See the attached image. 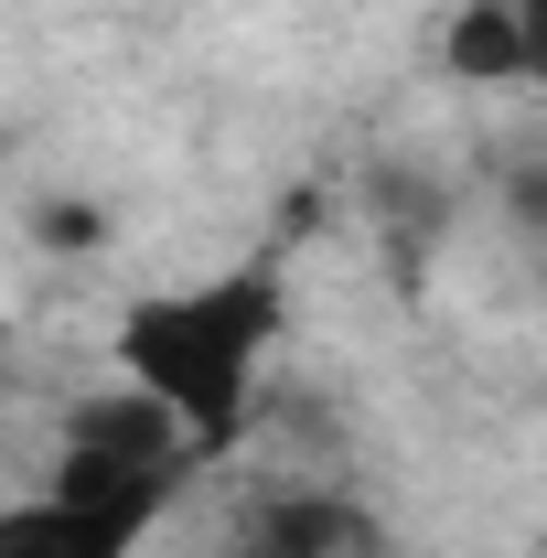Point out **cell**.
Returning a JSON list of instances; mask_svg holds the SVG:
<instances>
[{"label":"cell","mask_w":547,"mask_h":558,"mask_svg":"<svg viewBox=\"0 0 547 558\" xmlns=\"http://www.w3.org/2000/svg\"><path fill=\"white\" fill-rule=\"evenodd\" d=\"M354 537H365V515H354L343 494L290 484V494H269V505L236 526V548H226V558H354Z\"/></svg>","instance_id":"5b68a950"},{"label":"cell","mask_w":547,"mask_h":558,"mask_svg":"<svg viewBox=\"0 0 547 558\" xmlns=\"http://www.w3.org/2000/svg\"><path fill=\"white\" fill-rule=\"evenodd\" d=\"M279 323H290V279L279 258H236V269H205V279H172V290H139L108 333V365L130 376L139 398L183 418V440L226 462L258 418V387H269V354H279Z\"/></svg>","instance_id":"6da1fadb"},{"label":"cell","mask_w":547,"mask_h":558,"mask_svg":"<svg viewBox=\"0 0 547 558\" xmlns=\"http://www.w3.org/2000/svg\"><path fill=\"white\" fill-rule=\"evenodd\" d=\"M440 65L462 86H547V0H462Z\"/></svg>","instance_id":"277c9868"},{"label":"cell","mask_w":547,"mask_h":558,"mask_svg":"<svg viewBox=\"0 0 547 558\" xmlns=\"http://www.w3.org/2000/svg\"><path fill=\"white\" fill-rule=\"evenodd\" d=\"M205 451L183 440V418L139 398L130 376H108L97 398H75L54 429V484H194Z\"/></svg>","instance_id":"3957f363"},{"label":"cell","mask_w":547,"mask_h":558,"mask_svg":"<svg viewBox=\"0 0 547 558\" xmlns=\"http://www.w3.org/2000/svg\"><path fill=\"white\" fill-rule=\"evenodd\" d=\"M194 484H44L0 505V558H139Z\"/></svg>","instance_id":"7a4b0ae2"},{"label":"cell","mask_w":547,"mask_h":558,"mask_svg":"<svg viewBox=\"0 0 547 558\" xmlns=\"http://www.w3.org/2000/svg\"><path fill=\"white\" fill-rule=\"evenodd\" d=\"M0 354H11V323H0Z\"/></svg>","instance_id":"52a82bcc"},{"label":"cell","mask_w":547,"mask_h":558,"mask_svg":"<svg viewBox=\"0 0 547 558\" xmlns=\"http://www.w3.org/2000/svg\"><path fill=\"white\" fill-rule=\"evenodd\" d=\"M494 215H505V236L547 258V130H526L505 161H494Z\"/></svg>","instance_id":"8992f818"}]
</instances>
